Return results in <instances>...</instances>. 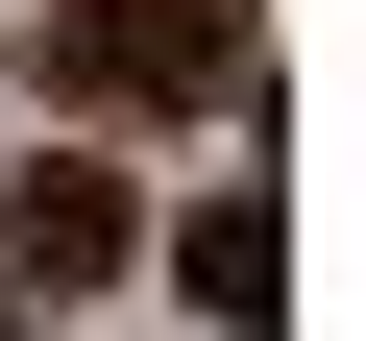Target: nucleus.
<instances>
[{
  "label": "nucleus",
  "mask_w": 366,
  "mask_h": 341,
  "mask_svg": "<svg viewBox=\"0 0 366 341\" xmlns=\"http://www.w3.org/2000/svg\"><path fill=\"white\" fill-rule=\"evenodd\" d=\"M244 73V0H49V98L74 122H196Z\"/></svg>",
  "instance_id": "obj_1"
},
{
  "label": "nucleus",
  "mask_w": 366,
  "mask_h": 341,
  "mask_svg": "<svg viewBox=\"0 0 366 341\" xmlns=\"http://www.w3.org/2000/svg\"><path fill=\"white\" fill-rule=\"evenodd\" d=\"M147 244V195H122V170H25V195H0V292H98Z\"/></svg>",
  "instance_id": "obj_2"
},
{
  "label": "nucleus",
  "mask_w": 366,
  "mask_h": 341,
  "mask_svg": "<svg viewBox=\"0 0 366 341\" xmlns=\"http://www.w3.org/2000/svg\"><path fill=\"white\" fill-rule=\"evenodd\" d=\"M171 268H196V317H269V292H293V220H269V195H196Z\"/></svg>",
  "instance_id": "obj_3"
}]
</instances>
